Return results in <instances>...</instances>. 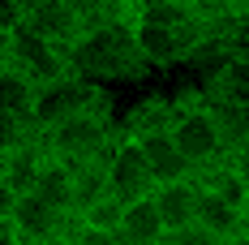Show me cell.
I'll return each mask as SVG.
<instances>
[{"mask_svg": "<svg viewBox=\"0 0 249 245\" xmlns=\"http://www.w3.org/2000/svg\"><path fill=\"white\" fill-rule=\"evenodd\" d=\"M107 185H112V194L121 198V202L155 194V172L146 164V151H142L138 138H129L124 129H121V138L112 142V151H107Z\"/></svg>", "mask_w": 249, "mask_h": 245, "instance_id": "obj_9", "label": "cell"}, {"mask_svg": "<svg viewBox=\"0 0 249 245\" xmlns=\"http://www.w3.org/2000/svg\"><path fill=\"white\" fill-rule=\"evenodd\" d=\"M73 176H77V185H73L77 211H86L90 202H99V198L112 194V185H107V155L103 159H90V164H77Z\"/></svg>", "mask_w": 249, "mask_h": 245, "instance_id": "obj_19", "label": "cell"}, {"mask_svg": "<svg viewBox=\"0 0 249 245\" xmlns=\"http://www.w3.org/2000/svg\"><path fill=\"white\" fill-rule=\"evenodd\" d=\"M224 159H228V164H232V168H236V172H241V176L249 181V138H241V142H232Z\"/></svg>", "mask_w": 249, "mask_h": 245, "instance_id": "obj_24", "label": "cell"}, {"mask_svg": "<svg viewBox=\"0 0 249 245\" xmlns=\"http://www.w3.org/2000/svg\"><path fill=\"white\" fill-rule=\"evenodd\" d=\"M202 91L215 95V99L245 103V108H249V52H232V56H224L215 69H206Z\"/></svg>", "mask_w": 249, "mask_h": 245, "instance_id": "obj_13", "label": "cell"}, {"mask_svg": "<svg viewBox=\"0 0 249 245\" xmlns=\"http://www.w3.org/2000/svg\"><path fill=\"white\" fill-rule=\"evenodd\" d=\"M0 65L22 69L30 82L48 86V82L69 77V52L48 43V39L35 35L30 26H18V30H0Z\"/></svg>", "mask_w": 249, "mask_h": 245, "instance_id": "obj_4", "label": "cell"}, {"mask_svg": "<svg viewBox=\"0 0 249 245\" xmlns=\"http://www.w3.org/2000/svg\"><path fill=\"white\" fill-rule=\"evenodd\" d=\"M219 245H236V241H219Z\"/></svg>", "mask_w": 249, "mask_h": 245, "instance_id": "obj_27", "label": "cell"}, {"mask_svg": "<svg viewBox=\"0 0 249 245\" xmlns=\"http://www.w3.org/2000/svg\"><path fill=\"white\" fill-rule=\"evenodd\" d=\"M198 224H206L219 241H236V237H241V228H245L241 207H236V202H228V198H219L215 189H202V194H198Z\"/></svg>", "mask_w": 249, "mask_h": 245, "instance_id": "obj_16", "label": "cell"}, {"mask_svg": "<svg viewBox=\"0 0 249 245\" xmlns=\"http://www.w3.org/2000/svg\"><path fill=\"white\" fill-rule=\"evenodd\" d=\"M176 99V112H172V138L176 147L185 151V159L194 164V172L206 168V164H215V159H224L228 155V138L219 121H215V112H211V103L206 95L198 91H180Z\"/></svg>", "mask_w": 249, "mask_h": 245, "instance_id": "obj_3", "label": "cell"}, {"mask_svg": "<svg viewBox=\"0 0 249 245\" xmlns=\"http://www.w3.org/2000/svg\"><path fill=\"white\" fill-rule=\"evenodd\" d=\"M48 142H43V129H30V133H9L4 151H0V202H13L22 194H35L39 176L48 168Z\"/></svg>", "mask_w": 249, "mask_h": 245, "instance_id": "obj_6", "label": "cell"}, {"mask_svg": "<svg viewBox=\"0 0 249 245\" xmlns=\"http://www.w3.org/2000/svg\"><path fill=\"white\" fill-rule=\"evenodd\" d=\"M121 138V125L112 112L103 108H90V112H77V116H65L43 129V142H48L52 159H65V164H90V159H103L112 142Z\"/></svg>", "mask_w": 249, "mask_h": 245, "instance_id": "obj_2", "label": "cell"}, {"mask_svg": "<svg viewBox=\"0 0 249 245\" xmlns=\"http://www.w3.org/2000/svg\"><path fill=\"white\" fill-rule=\"evenodd\" d=\"M245 9H249V4H245Z\"/></svg>", "mask_w": 249, "mask_h": 245, "instance_id": "obj_30", "label": "cell"}, {"mask_svg": "<svg viewBox=\"0 0 249 245\" xmlns=\"http://www.w3.org/2000/svg\"><path fill=\"white\" fill-rule=\"evenodd\" d=\"M121 215H124V202H121L116 194L90 202L86 211H77V220H82V224H95V228H116V232H121Z\"/></svg>", "mask_w": 249, "mask_h": 245, "instance_id": "obj_20", "label": "cell"}, {"mask_svg": "<svg viewBox=\"0 0 249 245\" xmlns=\"http://www.w3.org/2000/svg\"><path fill=\"white\" fill-rule=\"evenodd\" d=\"M73 164H65V159H48V168H43V176H39V185H35V194H43L52 202V207H60V211H69V215H77V202H73Z\"/></svg>", "mask_w": 249, "mask_h": 245, "instance_id": "obj_17", "label": "cell"}, {"mask_svg": "<svg viewBox=\"0 0 249 245\" xmlns=\"http://www.w3.org/2000/svg\"><path fill=\"white\" fill-rule=\"evenodd\" d=\"M73 245H124V237L116 228H95V224H82L73 220V232H69Z\"/></svg>", "mask_w": 249, "mask_h": 245, "instance_id": "obj_21", "label": "cell"}, {"mask_svg": "<svg viewBox=\"0 0 249 245\" xmlns=\"http://www.w3.org/2000/svg\"><path fill=\"white\" fill-rule=\"evenodd\" d=\"M232 4H236V9H245V4H249V0H232Z\"/></svg>", "mask_w": 249, "mask_h": 245, "instance_id": "obj_26", "label": "cell"}, {"mask_svg": "<svg viewBox=\"0 0 249 245\" xmlns=\"http://www.w3.org/2000/svg\"><path fill=\"white\" fill-rule=\"evenodd\" d=\"M0 215L18 224L30 245L69 237V232H73V220H77V215H69V211L52 207L43 194H22V198H13V202H0Z\"/></svg>", "mask_w": 249, "mask_h": 245, "instance_id": "obj_8", "label": "cell"}, {"mask_svg": "<svg viewBox=\"0 0 249 245\" xmlns=\"http://www.w3.org/2000/svg\"><path fill=\"white\" fill-rule=\"evenodd\" d=\"M133 35H138V48L150 60V69H172V65L194 60V52L206 43L211 26L206 22L168 26V22H150V18H133Z\"/></svg>", "mask_w": 249, "mask_h": 245, "instance_id": "obj_5", "label": "cell"}, {"mask_svg": "<svg viewBox=\"0 0 249 245\" xmlns=\"http://www.w3.org/2000/svg\"><path fill=\"white\" fill-rule=\"evenodd\" d=\"M22 26H30L35 35H43V39L56 43V48H69L77 35L86 30L82 18H77L65 0H30V4H26V22Z\"/></svg>", "mask_w": 249, "mask_h": 245, "instance_id": "obj_10", "label": "cell"}, {"mask_svg": "<svg viewBox=\"0 0 249 245\" xmlns=\"http://www.w3.org/2000/svg\"><path fill=\"white\" fill-rule=\"evenodd\" d=\"M198 194H202L198 176H180V181L155 185V207H159V215H163V224H168V232L198 220Z\"/></svg>", "mask_w": 249, "mask_h": 245, "instance_id": "obj_12", "label": "cell"}, {"mask_svg": "<svg viewBox=\"0 0 249 245\" xmlns=\"http://www.w3.org/2000/svg\"><path fill=\"white\" fill-rule=\"evenodd\" d=\"M133 138V133H129ZM142 151H146V164L155 172V185H163V181H180V176H194V164L185 159V151L176 147L172 129H155V133H142L138 138Z\"/></svg>", "mask_w": 249, "mask_h": 245, "instance_id": "obj_11", "label": "cell"}, {"mask_svg": "<svg viewBox=\"0 0 249 245\" xmlns=\"http://www.w3.org/2000/svg\"><path fill=\"white\" fill-rule=\"evenodd\" d=\"M194 176H198V185H202V189H215L219 198L236 202V207H245V198H249V181H245V176H241L236 168H232L228 159H215V164L198 168Z\"/></svg>", "mask_w": 249, "mask_h": 245, "instance_id": "obj_18", "label": "cell"}, {"mask_svg": "<svg viewBox=\"0 0 249 245\" xmlns=\"http://www.w3.org/2000/svg\"><path fill=\"white\" fill-rule=\"evenodd\" d=\"M65 245H73V241H65Z\"/></svg>", "mask_w": 249, "mask_h": 245, "instance_id": "obj_29", "label": "cell"}, {"mask_svg": "<svg viewBox=\"0 0 249 245\" xmlns=\"http://www.w3.org/2000/svg\"><path fill=\"white\" fill-rule=\"evenodd\" d=\"M121 237H124V245H150V241H163V237H168V224H163L159 207H155V194L124 202Z\"/></svg>", "mask_w": 249, "mask_h": 245, "instance_id": "obj_14", "label": "cell"}, {"mask_svg": "<svg viewBox=\"0 0 249 245\" xmlns=\"http://www.w3.org/2000/svg\"><path fill=\"white\" fill-rule=\"evenodd\" d=\"M163 245H219V237L206 228V224H185V228H172L168 237H163Z\"/></svg>", "mask_w": 249, "mask_h": 245, "instance_id": "obj_22", "label": "cell"}, {"mask_svg": "<svg viewBox=\"0 0 249 245\" xmlns=\"http://www.w3.org/2000/svg\"><path fill=\"white\" fill-rule=\"evenodd\" d=\"M241 220H245V228H249V198H245V207H241Z\"/></svg>", "mask_w": 249, "mask_h": 245, "instance_id": "obj_25", "label": "cell"}, {"mask_svg": "<svg viewBox=\"0 0 249 245\" xmlns=\"http://www.w3.org/2000/svg\"><path fill=\"white\" fill-rule=\"evenodd\" d=\"M150 245H163V241H150Z\"/></svg>", "mask_w": 249, "mask_h": 245, "instance_id": "obj_28", "label": "cell"}, {"mask_svg": "<svg viewBox=\"0 0 249 245\" xmlns=\"http://www.w3.org/2000/svg\"><path fill=\"white\" fill-rule=\"evenodd\" d=\"M69 74L86 77V82H142L150 69V60L138 48V35H133V18H107L99 26H86L69 43Z\"/></svg>", "mask_w": 249, "mask_h": 245, "instance_id": "obj_1", "label": "cell"}, {"mask_svg": "<svg viewBox=\"0 0 249 245\" xmlns=\"http://www.w3.org/2000/svg\"><path fill=\"white\" fill-rule=\"evenodd\" d=\"M90 108L112 112V95H107V86H99V82H86V77L69 74V77H60V82L39 86L35 125H39V129H48V125L65 121V116H77V112H90Z\"/></svg>", "mask_w": 249, "mask_h": 245, "instance_id": "obj_7", "label": "cell"}, {"mask_svg": "<svg viewBox=\"0 0 249 245\" xmlns=\"http://www.w3.org/2000/svg\"><path fill=\"white\" fill-rule=\"evenodd\" d=\"M172 112H176V99L168 95H142L129 112H124L121 129L142 138V133H155V129H172Z\"/></svg>", "mask_w": 249, "mask_h": 245, "instance_id": "obj_15", "label": "cell"}, {"mask_svg": "<svg viewBox=\"0 0 249 245\" xmlns=\"http://www.w3.org/2000/svg\"><path fill=\"white\" fill-rule=\"evenodd\" d=\"M189 9H194L206 26H219L228 13H236V4H232V0H189Z\"/></svg>", "mask_w": 249, "mask_h": 245, "instance_id": "obj_23", "label": "cell"}]
</instances>
